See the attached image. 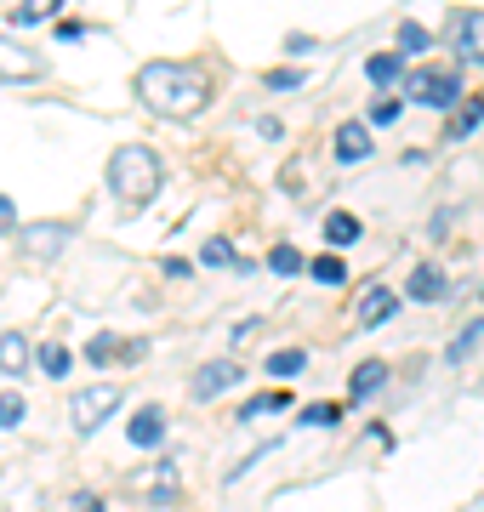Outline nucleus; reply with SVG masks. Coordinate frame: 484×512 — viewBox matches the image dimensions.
I'll return each mask as SVG.
<instances>
[{"instance_id":"f257e3e1","label":"nucleus","mask_w":484,"mask_h":512,"mask_svg":"<svg viewBox=\"0 0 484 512\" xmlns=\"http://www.w3.org/2000/svg\"><path fill=\"white\" fill-rule=\"evenodd\" d=\"M137 97L149 103L160 120H188L211 103V74L200 63H143L137 69Z\"/></svg>"},{"instance_id":"f03ea898","label":"nucleus","mask_w":484,"mask_h":512,"mask_svg":"<svg viewBox=\"0 0 484 512\" xmlns=\"http://www.w3.org/2000/svg\"><path fill=\"white\" fill-rule=\"evenodd\" d=\"M160 183H166V171H160V154L143 143H126V148H114L109 154V188H114V200L120 205H149L154 194H160Z\"/></svg>"},{"instance_id":"7ed1b4c3","label":"nucleus","mask_w":484,"mask_h":512,"mask_svg":"<svg viewBox=\"0 0 484 512\" xmlns=\"http://www.w3.org/2000/svg\"><path fill=\"white\" fill-rule=\"evenodd\" d=\"M462 97V74L450 69H416L405 80V103H422V109H450Z\"/></svg>"},{"instance_id":"20e7f679","label":"nucleus","mask_w":484,"mask_h":512,"mask_svg":"<svg viewBox=\"0 0 484 512\" xmlns=\"http://www.w3.org/2000/svg\"><path fill=\"white\" fill-rule=\"evenodd\" d=\"M114 410H120V387H109V382H97V387H86V393L69 399V416H75L80 433H97Z\"/></svg>"},{"instance_id":"39448f33","label":"nucleus","mask_w":484,"mask_h":512,"mask_svg":"<svg viewBox=\"0 0 484 512\" xmlns=\"http://www.w3.org/2000/svg\"><path fill=\"white\" fill-rule=\"evenodd\" d=\"M240 359H211V365H200L194 370V382H188V399H200V404H211V399H223V393H234L240 387Z\"/></svg>"},{"instance_id":"423d86ee","label":"nucleus","mask_w":484,"mask_h":512,"mask_svg":"<svg viewBox=\"0 0 484 512\" xmlns=\"http://www.w3.org/2000/svg\"><path fill=\"white\" fill-rule=\"evenodd\" d=\"M450 52L462 57V63H484V12L462 6V12H450Z\"/></svg>"},{"instance_id":"0eeeda50","label":"nucleus","mask_w":484,"mask_h":512,"mask_svg":"<svg viewBox=\"0 0 484 512\" xmlns=\"http://www.w3.org/2000/svg\"><path fill=\"white\" fill-rule=\"evenodd\" d=\"M46 74V63H40L23 40L0 35V86H29V80H40Z\"/></svg>"},{"instance_id":"6e6552de","label":"nucleus","mask_w":484,"mask_h":512,"mask_svg":"<svg viewBox=\"0 0 484 512\" xmlns=\"http://www.w3.org/2000/svg\"><path fill=\"white\" fill-rule=\"evenodd\" d=\"M23 256H35V262H57L63 245H69V228L63 222H35V228H23Z\"/></svg>"},{"instance_id":"1a4fd4ad","label":"nucleus","mask_w":484,"mask_h":512,"mask_svg":"<svg viewBox=\"0 0 484 512\" xmlns=\"http://www.w3.org/2000/svg\"><path fill=\"white\" fill-rule=\"evenodd\" d=\"M126 439H131V450H154V444L166 439V410H160V404H143V410L126 421Z\"/></svg>"},{"instance_id":"9d476101","label":"nucleus","mask_w":484,"mask_h":512,"mask_svg":"<svg viewBox=\"0 0 484 512\" xmlns=\"http://www.w3.org/2000/svg\"><path fill=\"white\" fill-rule=\"evenodd\" d=\"M336 160L342 165L371 160V131L359 126V120H342V126H336Z\"/></svg>"},{"instance_id":"9b49d317","label":"nucleus","mask_w":484,"mask_h":512,"mask_svg":"<svg viewBox=\"0 0 484 512\" xmlns=\"http://www.w3.org/2000/svg\"><path fill=\"white\" fill-rule=\"evenodd\" d=\"M439 296H445V268H439V262H422V268L405 279V302H439Z\"/></svg>"},{"instance_id":"f8f14e48","label":"nucleus","mask_w":484,"mask_h":512,"mask_svg":"<svg viewBox=\"0 0 484 512\" xmlns=\"http://www.w3.org/2000/svg\"><path fill=\"white\" fill-rule=\"evenodd\" d=\"M382 382H388V365H382V359H365V365L348 376V399H354V404L376 399V393H382Z\"/></svg>"},{"instance_id":"ddd939ff","label":"nucleus","mask_w":484,"mask_h":512,"mask_svg":"<svg viewBox=\"0 0 484 512\" xmlns=\"http://www.w3.org/2000/svg\"><path fill=\"white\" fill-rule=\"evenodd\" d=\"M29 365H35L29 336H23V330H6V336H0V370H6V376H23Z\"/></svg>"},{"instance_id":"4468645a","label":"nucleus","mask_w":484,"mask_h":512,"mask_svg":"<svg viewBox=\"0 0 484 512\" xmlns=\"http://www.w3.org/2000/svg\"><path fill=\"white\" fill-rule=\"evenodd\" d=\"M171 478H177V461H160V467H149V473L137 478V484L149 490V501H154V507H171V501H177V490H171Z\"/></svg>"},{"instance_id":"2eb2a0df","label":"nucleus","mask_w":484,"mask_h":512,"mask_svg":"<svg viewBox=\"0 0 484 512\" xmlns=\"http://www.w3.org/2000/svg\"><path fill=\"white\" fill-rule=\"evenodd\" d=\"M365 80H371V86H393V80H405V52L365 57Z\"/></svg>"},{"instance_id":"dca6fc26","label":"nucleus","mask_w":484,"mask_h":512,"mask_svg":"<svg viewBox=\"0 0 484 512\" xmlns=\"http://www.w3.org/2000/svg\"><path fill=\"white\" fill-rule=\"evenodd\" d=\"M393 313H399V296H393V291H371V296H365V308H359V330L388 325Z\"/></svg>"},{"instance_id":"f3484780","label":"nucleus","mask_w":484,"mask_h":512,"mask_svg":"<svg viewBox=\"0 0 484 512\" xmlns=\"http://www.w3.org/2000/svg\"><path fill=\"white\" fill-rule=\"evenodd\" d=\"M325 239H331V245H354V239H359V217H354V211H331V217H325Z\"/></svg>"},{"instance_id":"a211bd4d","label":"nucleus","mask_w":484,"mask_h":512,"mask_svg":"<svg viewBox=\"0 0 484 512\" xmlns=\"http://www.w3.org/2000/svg\"><path fill=\"white\" fill-rule=\"evenodd\" d=\"M40 370H46L52 382H63V376L75 370V353H69V348H57V342H46V348H40Z\"/></svg>"},{"instance_id":"6ab92c4d","label":"nucleus","mask_w":484,"mask_h":512,"mask_svg":"<svg viewBox=\"0 0 484 512\" xmlns=\"http://www.w3.org/2000/svg\"><path fill=\"white\" fill-rule=\"evenodd\" d=\"M291 404H297V399H291V393H262V399H251V404H245V410H240V421H257V416H280V410H291Z\"/></svg>"},{"instance_id":"aec40b11","label":"nucleus","mask_w":484,"mask_h":512,"mask_svg":"<svg viewBox=\"0 0 484 512\" xmlns=\"http://www.w3.org/2000/svg\"><path fill=\"white\" fill-rule=\"evenodd\" d=\"M302 365H308V348H280V353H268V376H297Z\"/></svg>"},{"instance_id":"412c9836","label":"nucleus","mask_w":484,"mask_h":512,"mask_svg":"<svg viewBox=\"0 0 484 512\" xmlns=\"http://www.w3.org/2000/svg\"><path fill=\"white\" fill-rule=\"evenodd\" d=\"M479 342H484V319H473V325H467L462 330V336H456V342H450V365H462V359H467V353H473V348H479Z\"/></svg>"},{"instance_id":"4be33fe9","label":"nucleus","mask_w":484,"mask_h":512,"mask_svg":"<svg viewBox=\"0 0 484 512\" xmlns=\"http://www.w3.org/2000/svg\"><path fill=\"white\" fill-rule=\"evenodd\" d=\"M308 268H314L319 285H342V279H348V262H342V256H314Z\"/></svg>"},{"instance_id":"5701e85b","label":"nucleus","mask_w":484,"mask_h":512,"mask_svg":"<svg viewBox=\"0 0 484 512\" xmlns=\"http://www.w3.org/2000/svg\"><path fill=\"white\" fill-rule=\"evenodd\" d=\"M484 126V97H473L462 114H456V126H450V137H467V131H479Z\"/></svg>"},{"instance_id":"b1692460","label":"nucleus","mask_w":484,"mask_h":512,"mask_svg":"<svg viewBox=\"0 0 484 512\" xmlns=\"http://www.w3.org/2000/svg\"><path fill=\"white\" fill-rule=\"evenodd\" d=\"M433 35L422 29V23H399V52H428Z\"/></svg>"},{"instance_id":"393cba45","label":"nucleus","mask_w":484,"mask_h":512,"mask_svg":"<svg viewBox=\"0 0 484 512\" xmlns=\"http://www.w3.org/2000/svg\"><path fill=\"white\" fill-rule=\"evenodd\" d=\"M268 268H274V274H302V251H291V245H274Z\"/></svg>"},{"instance_id":"a878e982","label":"nucleus","mask_w":484,"mask_h":512,"mask_svg":"<svg viewBox=\"0 0 484 512\" xmlns=\"http://www.w3.org/2000/svg\"><path fill=\"white\" fill-rule=\"evenodd\" d=\"M114 353H120V336H92V342H86V359H92V365H109Z\"/></svg>"},{"instance_id":"bb28decb","label":"nucleus","mask_w":484,"mask_h":512,"mask_svg":"<svg viewBox=\"0 0 484 512\" xmlns=\"http://www.w3.org/2000/svg\"><path fill=\"white\" fill-rule=\"evenodd\" d=\"M200 262L205 268H228V262H234V245H228V239H211V245L200 251Z\"/></svg>"},{"instance_id":"cd10ccee","label":"nucleus","mask_w":484,"mask_h":512,"mask_svg":"<svg viewBox=\"0 0 484 512\" xmlns=\"http://www.w3.org/2000/svg\"><path fill=\"white\" fill-rule=\"evenodd\" d=\"M336 416H342L336 404H308L302 410V427H336Z\"/></svg>"},{"instance_id":"c85d7f7f","label":"nucleus","mask_w":484,"mask_h":512,"mask_svg":"<svg viewBox=\"0 0 484 512\" xmlns=\"http://www.w3.org/2000/svg\"><path fill=\"white\" fill-rule=\"evenodd\" d=\"M23 421V393H0V427H18Z\"/></svg>"},{"instance_id":"c756f323","label":"nucleus","mask_w":484,"mask_h":512,"mask_svg":"<svg viewBox=\"0 0 484 512\" xmlns=\"http://www.w3.org/2000/svg\"><path fill=\"white\" fill-rule=\"evenodd\" d=\"M63 0H23V12H18V23H35V18H52Z\"/></svg>"},{"instance_id":"7c9ffc66","label":"nucleus","mask_w":484,"mask_h":512,"mask_svg":"<svg viewBox=\"0 0 484 512\" xmlns=\"http://www.w3.org/2000/svg\"><path fill=\"white\" fill-rule=\"evenodd\" d=\"M399 109H405L399 97H382V103L371 109V120H376V126H393V120H399Z\"/></svg>"},{"instance_id":"2f4dec72","label":"nucleus","mask_w":484,"mask_h":512,"mask_svg":"<svg viewBox=\"0 0 484 512\" xmlns=\"http://www.w3.org/2000/svg\"><path fill=\"white\" fill-rule=\"evenodd\" d=\"M268 86H274V92H291V86H302V74L297 69H274L268 74Z\"/></svg>"},{"instance_id":"473e14b6","label":"nucleus","mask_w":484,"mask_h":512,"mask_svg":"<svg viewBox=\"0 0 484 512\" xmlns=\"http://www.w3.org/2000/svg\"><path fill=\"white\" fill-rule=\"evenodd\" d=\"M75 512H103V501L97 495H75Z\"/></svg>"},{"instance_id":"72a5a7b5","label":"nucleus","mask_w":484,"mask_h":512,"mask_svg":"<svg viewBox=\"0 0 484 512\" xmlns=\"http://www.w3.org/2000/svg\"><path fill=\"white\" fill-rule=\"evenodd\" d=\"M0 228H18V217H12V200L0 194Z\"/></svg>"}]
</instances>
